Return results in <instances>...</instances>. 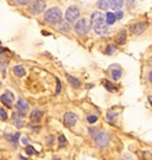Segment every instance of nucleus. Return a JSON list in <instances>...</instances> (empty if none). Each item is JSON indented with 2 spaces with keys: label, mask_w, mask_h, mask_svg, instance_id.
<instances>
[{
  "label": "nucleus",
  "mask_w": 152,
  "mask_h": 160,
  "mask_svg": "<svg viewBox=\"0 0 152 160\" xmlns=\"http://www.w3.org/2000/svg\"><path fill=\"white\" fill-rule=\"evenodd\" d=\"M89 132L92 134V137L94 138L96 146H99L100 148H103V147L107 146L108 142H109V135L106 132L99 131L96 128H89Z\"/></svg>",
  "instance_id": "1"
},
{
  "label": "nucleus",
  "mask_w": 152,
  "mask_h": 160,
  "mask_svg": "<svg viewBox=\"0 0 152 160\" xmlns=\"http://www.w3.org/2000/svg\"><path fill=\"white\" fill-rule=\"evenodd\" d=\"M44 20L48 22L49 24H52V25L60 24L63 20L62 11H61L58 7L49 8V10L44 13Z\"/></svg>",
  "instance_id": "2"
},
{
  "label": "nucleus",
  "mask_w": 152,
  "mask_h": 160,
  "mask_svg": "<svg viewBox=\"0 0 152 160\" xmlns=\"http://www.w3.org/2000/svg\"><path fill=\"white\" fill-rule=\"evenodd\" d=\"M90 22L86 18H81V19H77V22L75 24V31L76 33L80 34V36H85L89 32L90 30Z\"/></svg>",
  "instance_id": "3"
},
{
  "label": "nucleus",
  "mask_w": 152,
  "mask_h": 160,
  "mask_svg": "<svg viewBox=\"0 0 152 160\" xmlns=\"http://www.w3.org/2000/svg\"><path fill=\"white\" fill-rule=\"evenodd\" d=\"M45 8H46V4H45L44 0H34V2L30 5L29 11H30L31 14L37 16V14H39L42 12H44Z\"/></svg>",
  "instance_id": "4"
},
{
  "label": "nucleus",
  "mask_w": 152,
  "mask_h": 160,
  "mask_svg": "<svg viewBox=\"0 0 152 160\" xmlns=\"http://www.w3.org/2000/svg\"><path fill=\"white\" fill-rule=\"evenodd\" d=\"M80 18V10L77 6H70L66 12V20L68 23H74Z\"/></svg>",
  "instance_id": "5"
},
{
  "label": "nucleus",
  "mask_w": 152,
  "mask_h": 160,
  "mask_svg": "<svg viewBox=\"0 0 152 160\" xmlns=\"http://www.w3.org/2000/svg\"><path fill=\"white\" fill-rule=\"evenodd\" d=\"M0 101H1V103H3L4 106L11 108L12 104H13V101H14V95H13L12 92H10V90H6V92L0 96Z\"/></svg>",
  "instance_id": "6"
},
{
  "label": "nucleus",
  "mask_w": 152,
  "mask_h": 160,
  "mask_svg": "<svg viewBox=\"0 0 152 160\" xmlns=\"http://www.w3.org/2000/svg\"><path fill=\"white\" fill-rule=\"evenodd\" d=\"M77 115L71 113V112H68L66 114L63 115V122H64V125L68 127H73L76 125V122H77Z\"/></svg>",
  "instance_id": "7"
},
{
  "label": "nucleus",
  "mask_w": 152,
  "mask_h": 160,
  "mask_svg": "<svg viewBox=\"0 0 152 160\" xmlns=\"http://www.w3.org/2000/svg\"><path fill=\"white\" fill-rule=\"evenodd\" d=\"M16 108H17L18 115H20V116H25V115L28 114L29 103L26 102L24 98H19L17 104H16Z\"/></svg>",
  "instance_id": "8"
},
{
  "label": "nucleus",
  "mask_w": 152,
  "mask_h": 160,
  "mask_svg": "<svg viewBox=\"0 0 152 160\" xmlns=\"http://www.w3.org/2000/svg\"><path fill=\"white\" fill-rule=\"evenodd\" d=\"M147 26H149V24L147 23H135L133 25H131L130 28V31L131 33L135 34V36H138V34H141L145 30L147 29Z\"/></svg>",
  "instance_id": "9"
},
{
  "label": "nucleus",
  "mask_w": 152,
  "mask_h": 160,
  "mask_svg": "<svg viewBox=\"0 0 152 160\" xmlns=\"http://www.w3.org/2000/svg\"><path fill=\"white\" fill-rule=\"evenodd\" d=\"M90 26L93 28V26H95L97 24H101L105 22V16L102 14L101 12H93L92 13V17H90Z\"/></svg>",
  "instance_id": "10"
},
{
  "label": "nucleus",
  "mask_w": 152,
  "mask_h": 160,
  "mask_svg": "<svg viewBox=\"0 0 152 160\" xmlns=\"http://www.w3.org/2000/svg\"><path fill=\"white\" fill-rule=\"evenodd\" d=\"M43 115H44V112H43V110L36 108L31 112L30 119H31V121H32L34 123H39L40 120H42V118H43Z\"/></svg>",
  "instance_id": "11"
},
{
  "label": "nucleus",
  "mask_w": 152,
  "mask_h": 160,
  "mask_svg": "<svg viewBox=\"0 0 152 160\" xmlns=\"http://www.w3.org/2000/svg\"><path fill=\"white\" fill-rule=\"evenodd\" d=\"M93 29H94V32H95L96 34L102 36V34H106L108 32V25L103 22V23L97 24L95 26H93Z\"/></svg>",
  "instance_id": "12"
},
{
  "label": "nucleus",
  "mask_w": 152,
  "mask_h": 160,
  "mask_svg": "<svg viewBox=\"0 0 152 160\" xmlns=\"http://www.w3.org/2000/svg\"><path fill=\"white\" fill-rule=\"evenodd\" d=\"M126 39H127V32H126V30L119 31V33L117 34V37H115L117 44H119V45H124L125 43H126Z\"/></svg>",
  "instance_id": "13"
},
{
  "label": "nucleus",
  "mask_w": 152,
  "mask_h": 160,
  "mask_svg": "<svg viewBox=\"0 0 152 160\" xmlns=\"http://www.w3.org/2000/svg\"><path fill=\"white\" fill-rule=\"evenodd\" d=\"M111 76H112L113 81H119L123 76V70L119 67H114L111 69Z\"/></svg>",
  "instance_id": "14"
},
{
  "label": "nucleus",
  "mask_w": 152,
  "mask_h": 160,
  "mask_svg": "<svg viewBox=\"0 0 152 160\" xmlns=\"http://www.w3.org/2000/svg\"><path fill=\"white\" fill-rule=\"evenodd\" d=\"M67 78H68L69 84L73 87V88H75V89H79L80 87H81V82H80L79 78H76V77H74V76H70V75H68Z\"/></svg>",
  "instance_id": "15"
},
{
  "label": "nucleus",
  "mask_w": 152,
  "mask_h": 160,
  "mask_svg": "<svg viewBox=\"0 0 152 160\" xmlns=\"http://www.w3.org/2000/svg\"><path fill=\"white\" fill-rule=\"evenodd\" d=\"M12 71H13V74L16 75L17 77H23V76L26 75V70L23 68L22 65H16V67H13Z\"/></svg>",
  "instance_id": "16"
},
{
  "label": "nucleus",
  "mask_w": 152,
  "mask_h": 160,
  "mask_svg": "<svg viewBox=\"0 0 152 160\" xmlns=\"http://www.w3.org/2000/svg\"><path fill=\"white\" fill-rule=\"evenodd\" d=\"M12 121H13V125L17 127V128H23L24 127V121L22 120L20 115L13 114L12 115Z\"/></svg>",
  "instance_id": "17"
},
{
  "label": "nucleus",
  "mask_w": 152,
  "mask_h": 160,
  "mask_svg": "<svg viewBox=\"0 0 152 160\" xmlns=\"http://www.w3.org/2000/svg\"><path fill=\"white\" fill-rule=\"evenodd\" d=\"M97 7L100 10L107 11V10L111 8V0H99L97 1Z\"/></svg>",
  "instance_id": "18"
},
{
  "label": "nucleus",
  "mask_w": 152,
  "mask_h": 160,
  "mask_svg": "<svg viewBox=\"0 0 152 160\" xmlns=\"http://www.w3.org/2000/svg\"><path fill=\"white\" fill-rule=\"evenodd\" d=\"M105 20H106V24L107 25H114L115 22H117V17H115V13L113 12H108L105 17Z\"/></svg>",
  "instance_id": "19"
},
{
  "label": "nucleus",
  "mask_w": 152,
  "mask_h": 160,
  "mask_svg": "<svg viewBox=\"0 0 152 160\" xmlns=\"http://www.w3.org/2000/svg\"><path fill=\"white\" fill-rule=\"evenodd\" d=\"M124 5V0H111V8L114 11H119Z\"/></svg>",
  "instance_id": "20"
},
{
  "label": "nucleus",
  "mask_w": 152,
  "mask_h": 160,
  "mask_svg": "<svg viewBox=\"0 0 152 160\" xmlns=\"http://www.w3.org/2000/svg\"><path fill=\"white\" fill-rule=\"evenodd\" d=\"M58 30L61 31V32H69V30H70V25H69V23H68L67 20H62L61 23H60V28H58Z\"/></svg>",
  "instance_id": "21"
},
{
  "label": "nucleus",
  "mask_w": 152,
  "mask_h": 160,
  "mask_svg": "<svg viewBox=\"0 0 152 160\" xmlns=\"http://www.w3.org/2000/svg\"><path fill=\"white\" fill-rule=\"evenodd\" d=\"M117 116H118V113L117 112H113V110H109L107 113V119L111 123H114L117 121Z\"/></svg>",
  "instance_id": "22"
},
{
  "label": "nucleus",
  "mask_w": 152,
  "mask_h": 160,
  "mask_svg": "<svg viewBox=\"0 0 152 160\" xmlns=\"http://www.w3.org/2000/svg\"><path fill=\"white\" fill-rule=\"evenodd\" d=\"M117 51V46L113 45V44H109V45H107V48H106V50H105V53L106 55H113L114 52Z\"/></svg>",
  "instance_id": "23"
},
{
  "label": "nucleus",
  "mask_w": 152,
  "mask_h": 160,
  "mask_svg": "<svg viewBox=\"0 0 152 160\" xmlns=\"http://www.w3.org/2000/svg\"><path fill=\"white\" fill-rule=\"evenodd\" d=\"M103 84H105V87H106V89H107L108 92H113V90H117V88L114 87V84H113L112 82H109V81L105 80V81H103Z\"/></svg>",
  "instance_id": "24"
},
{
  "label": "nucleus",
  "mask_w": 152,
  "mask_h": 160,
  "mask_svg": "<svg viewBox=\"0 0 152 160\" xmlns=\"http://www.w3.org/2000/svg\"><path fill=\"white\" fill-rule=\"evenodd\" d=\"M19 138H20V133H19V132L16 133V134H13V135H11V134L7 135V139H8L10 141H12V142H17L18 140H19Z\"/></svg>",
  "instance_id": "25"
},
{
  "label": "nucleus",
  "mask_w": 152,
  "mask_h": 160,
  "mask_svg": "<svg viewBox=\"0 0 152 160\" xmlns=\"http://www.w3.org/2000/svg\"><path fill=\"white\" fill-rule=\"evenodd\" d=\"M97 119H99V116H97L96 114H92V115H88V116H87V121H88V123H90V125L95 123L96 121H97Z\"/></svg>",
  "instance_id": "26"
},
{
  "label": "nucleus",
  "mask_w": 152,
  "mask_h": 160,
  "mask_svg": "<svg viewBox=\"0 0 152 160\" xmlns=\"http://www.w3.org/2000/svg\"><path fill=\"white\" fill-rule=\"evenodd\" d=\"M60 148H63L66 145H67V139H66V137L64 135H60Z\"/></svg>",
  "instance_id": "27"
},
{
  "label": "nucleus",
  "mask_w": 152,
  "mask_h": 160,
  "mask_svg": "<svg viewBox=\"0 0 152 160\" xmlns=\"http://www.w3.org/2000/svg\"><path fill=\"white\" fill-rule=\"evenodd\" d=\"M0 119L3 121L7 120V113H6V110L4 108H0Z\"/></svg>",
  "instance_id": "28"
},
{
  "label": "nucleus",
  "mask_w": 152,
  "mask_h": 160,
  "mask_svg": "<svg viewBox=\"0 0 152 160\" xmlns=\"http://www.w3.org/2000/svg\"><path fill=\"white\" fill-rule=\"evenodd\" d=\"M26 153L28 154H36V151H34V148L32 147V146H26Z\"/></svg>",
  "instance_id": "29"
},
{
  "label": "nucleus",
  "mask_w": 152,
  "mask_h": 160,
  "mask_svg": "<svg viewBox=\"0 0 152 160\" xmlns=\"http://www.w3.org/2000/svg\"><path fill=\"white\" fill-rule=\"evenodd\" d=\"M19 5H28L30 2H32V0H16Z\"/></svg>",
  "instance_id": "30"
},
{
  "label": "nucleus",
  "mask_w": 152,
  "mask_h": 160,
  "mask_svg": "<svg viewBox=\"0 0 152 160\" xmlns=\"http://www.w3.org/2000/svg\"><path fill=\"white\" fill-rule=\"evenodd\" d=\"M46 139H48V145H49V146H52V145H54V141H55V138L52 137V135H50V137H48Z\"/></svg>",
  "instance_id": "31"
},
{
  "label": "nucleus",
  "mask_w": 152,
  "mask_h": 160,
  "mask_svg": "<svg viewBox=\"0 0 152 160\" xmlns=\"http://www.w3.org/2000/svg\"><path fill=\"white\" fill-rule=\"evenodd\" d=\"M61 88H62V86H61V81L57 78V89H56V95H58L60 92H61Z\"/></svg>",
  "instance_id": "32"
},
{
  "label": "nucleus",
  "mask_w": 152,
  "mask_h": 160,
  "mask_svg": "<svg viewBox=\"0 0 152 160\" xmlns=\"http://www.w3.org/2000/svg\"><path fill=\"white\" fill-rule=\"evenodd\" d=\"M115 17H117V20L118 19H123V17H124V13L121 11H118L117 13H115Z\"/></svg>",
  "instance_id": "33"
},
{
  "label": "nucleus",
  "mask_w": 152,
  "mask_h": 160,
  "mask_svg": "<svg viewBox=\"0 0 152 160\" xmlns=\"http://www.w3.org/2000/svg\"><path fill=\"white\" fill-rule=\"evenodd\" d=\"M22 142L24 143V145H28V143H29V139H28V138H23Z\"/></svg>",
  "instance_id": "34"
},
{
  "label": "nucleus",
  "mask_w": 152,
  "mask_h": 160,
  "mask_svg": "<svg viewBox=\"0 0 152 160\" xmlns=\"http://www.w3.org/2000/svg\"><path fill=\"white\" fill-rule=\"evenodd\" d=\"M149 81L152 83V70L150 71V74H149Z\"/></svg>",
  "instance_id": "35"
},
{
  "label": "nucleus",
  "mask_w": 152,
  "mask_h": 160,
  "mask_svg": "<svg viewBox=\"0 0 152 160\" xmlns=\"http://www.w3.org/2000/svg\"><path fill=\"white\" fill-rule=\"evenodd\" d=\"M3 53H4V50H3V49H0V56H1Z\"/></svg>",
  "instance_id": "36"
},
{
  "label": "nucleus",
  "mask_w": 152,
  "mask_h": 160,
  "mask_svg": "<svg viewBox=\"0 0 152 160\" xmlns=\"http://www.w3.org/2000/svg\"><path fill=\"white\" fill-rule=\"evenodd\" d=\"M19 160H26V159H24L23 157H19Z\"/></svg>",
  "instance_id": "37"
}]
</instances>
